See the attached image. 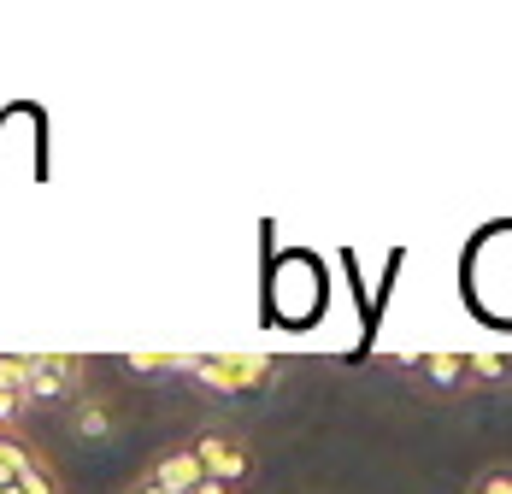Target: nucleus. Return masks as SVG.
<instances>
[{"label":"nucleus","mask_w":512,"mask_h":494,"mask_svg":"<svg viewBox=\"0 0 512 494\" xmlns=\"http://www.w3.org/2000/svg\"><path fill=\"white\" fill-rule=\"evenodd\" d=\"M277 359L271 353H189L183 365V383L195 395H212V400H236V395H259L277 383Z\"/></svg>","instance_id":"1"},{"label":"nucleus","mask_w":512,"mask_h":494,"mask_svg":"<svg viewBox=\"0 0 512 494\" xmlns=\"http://www.w3.org/2000/svg\"><path fill=\"white\" fill-rule=\"evenodd\" d=\"M189 453H195V465H201V477L206 483H218V489H248L254 483V471H259V453L254 442L236 430V424H201L195 436H189Z\"/></svg>","instance_id":"2"},{"label":"nucleus","mask_w":512,"mask_h":494,"mask_svg":"<svg viewBox=\"0 0 512 494\" xmlns=\"http://www.w3.org/2000/svg\"><path fill=\"white\" fill-rule=\"evenodd\" d=\"M24 359V400L30 406H71L89 389V365L77 353H18Z\"/></svg>","instance_id":"3"},{"label":"nucleus","mask_w":512,"mask_h":494,"mask_svg":"<svg viewBox=\"0 0 512 494\" xmlns=\"http://www.w3.org/2000/svg\"><path fill=\"white\" fill-rule=\"evenodd\" d=\"M206 477H201V465H195V453H189V442H171V447H159L154 459H148V471L130 483V489H148V494H189V489H201Z\"/></svg>","instance_id":"4"},{"label":"nucleus","mask_w":512,"mask_h":494,"mask_svg":"<svg viewBox=\"0 0 512 494\" xmlns=\"http://www.w3.org/2000/svg\"><path fill=\"white\" fill-rule=\"evenodd\" d=\"M389 371H401L412 383H424V389H465V365H471V353H389L383 359Z\"/></svg>","instance_id":"5"},{"label":"nucleus","mask_w":512,"mask_h":494,"mask_svg":"<svg viewBox=\"0 0 512 494\" xmlns=\"http://www.w3.org/2000/svg\"><path fill=\"white\" fill-rule=\"evenodd\" d=\"M65 418H71V436H83V442H101V436H112V430H118V412H112V400H106V395H89V389L65 406Z\"/></svg>","instance_id":"6"},{"label":"nucleus","mask_w":512,"mask_h":494,"mask_svg":"<svg viewBox=\"0 0 512 494\" xmlns=\"http://www.w3.org/2000/svg\"><path fill=\"white\" fill-rule=\"evenodd\" d=\"M189 353H124V371L130 377H183Z\"/></svg>","instance_id":"7"},{"label":"nucleus","mask_w":512,"mask_h":494,"mask_svg":"<svg viewBox=\"0 0 512 494\" xmlns=\"http://www.w3.org/2000/svg\"><path fill=\"white\" fill-rule=\"evenodd\" d=\"M465 389H512V359H477V353H471Z\"/></svg>","instance_id":"8"},{"label":"nucleus","mask_w":512,"mask_h":494,"mask_svg":"<svg viewBox=\"0 0 512 494\" xmlns=\"http://www.w3.org/2000/svg\"><path fill=\"white\" fill-rule=\"evenodd\" d=\"M30 459H36V447L24 442V436H12V430H0V489H6Z\"/></svg>","instance_id":"9"},{"label":"nucleus","mask_w":512,"mask_h":494,"mask_svg":"<svg viewBox=\"0 0 512 494\" xmlns=\"http://www.w3.org/2000/svg\"><path fill=\"white\" fill-rule=\"evenodd\" d=\"M465 494H512V465H507V459L483 465V471L471 477V489H465Z\"/></svg>","instance_id":"10"},{"label":"nucleus","mask_w":512,"mask_h":494,"mask_svg":"<svg viewBox=\"0 0 512 494\" xmlns=\"http://www.w3.org/2000/svg\"><path fill=\"white\" fill-rule=\"evenodd\" d=\"M189 494H230V489H218V483H201V489H189Z\"/></svg>","instance_id":"11"}]
</instances>
